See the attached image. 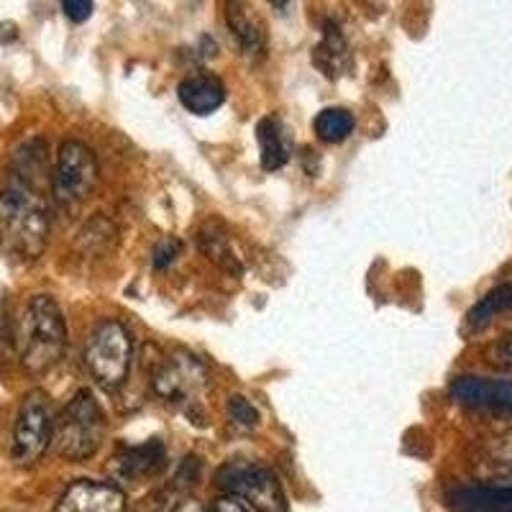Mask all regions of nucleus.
Listing matches in <instances>:
<instances>
[{
	"label": "nucleus",
	"mask_w": 512,
	"mask_h": 512,
	"mask_svg": "<svg viewBox=\"0 0 512 512\" xmlns=\"http://www.w3.org/2000/svg\"><path fill=\"white\" fill-rule=\"evenodd\" d=\"M49 208L39 187L13 180L0 192V251L18 262H36L49 241Z\"/></svg>",
	"instance_id": "nucleus-1"
},
{
	"label": "nucleus",
	"mask_w": 512,
	"mask_h": 512,
	"mask_svg": "<svg viewBox=\"0 0 512 512\" xmlns=\"http://www.w3.org/2000/svg\"><path fill=\"white\" fill-rule=\"evenodd\" d=\"M18 359L29 374L57 367L67 349V323L52 295H34L26 303L16 328Z\"/></svg>",
	"instance_id": "nucleus-2"
},
{
	"label": "nucleus",
	"mask_w": 512,
	"mask_h": 512,
	"mask_svg": "<svg viewBox=\"0 0 512 512\" xmlns=\"http://www.w3.org/2000/svg\"><path fill=\"white\" fill-rule=\"evenodd\" d=\"M149 374H152V390L164 402L175 405L180 413L190 418V423L205 425V400H208L210 382L208 369L198 356L187 351H172L162 354L157 351V359L149 361Z\"/></svg>",
	"instance_id": "nucleus-3"
},
{
	"label": "nucleus",
	"mask_w": 512,
	"mask_h": 512,
	"mask_svg": "<svg viewBox=\"0 0 512 512\" xmlns=\"http://www.w3.org/2000/svg\"><path fill=\"white\" fill-rule=\"evenodd\" d=\"M105 433H108V418L100 402L90 390H80L54 418L52 446L62 459L88 461L103 446Z\"/></svg>",
	"instance_id": "nucleus-4"
},
{
	"label": "nucleus",
	"mask_w": 512,
	"mask_h": 512,
	"mask_svg": "<svg viewBox=\"0 0 512 512\" xmlns=\"http://www.w3.org/2000/svg\"><path fill=\"white\" fill-rule=\"evenodd\" d=\"M131 354V333L118 320H100L85 341V367L105 390H118L126 382L131 372Z\"/></svg>",
	"instance_id": "nucleus-5"
},
{
	"label": "nucleus",
	"mask_w": 512,
	"mask_h": 512,
	"mask_svg": "<svg viewBox=\"0 0 512 512\" xmlns=\"http://www.w3.org/2000/svg\"><path fill=\"white\" fill-rule=\"evenodd\" d=\"M218 487L226 495L241 497L254 512H287V495L280 479L254 461H228L218 472Z\"/></svg>",
	"instance_id": "nucleus-6"
},
{
	"label": "nucleus",
	"mask_w": 512,
	"mask_h": 512,
	"mask_svg": "<svg viewBox=\"0 0 512 512\" xmlns=\"http://www.w3.org/2000/svg\"><path fill=\"white\" fill-rule=\"evenodd\" d=\"M54 410L49 395L44 390H31L21 400L16 425H13L11 459L18 466H34L52 446Z\"/></svg>",
	"instance_id": "nucleus-7"
},
{
	"label": "nucleus",
	"mask_w": 512,
	"mask_h": 512,
	"mask_svg": "<svg viewBox=\"0 0 512 512\" xmlns=\"http://www.w3.org/2000/svg\"><path fill=\"white\" fill-rule=\"evenodd\" d=\"M98 182V162L90 146L82 141H64L57 152L52 175V192L62 208H75L93 192Z\"/></svg>",
	"instance_id": "nucleus-8"
},
{
	"label": "nucleus",
	"mask_w": 512,
	"mask_h": 512,
	"mask_svg": "<svg viewBox=\"0 0 512 512\" xmlns=\"http://www.w3.org/2000/svg\"><path fill=\"white\" fill-rule=\"evenodd\" d=\"M126 507L128 502L121 487L80 479L64 489L54 512H126Z\"/></svg>",
	"instance_id": "nucleus-9"
},
{
	"label": "nucleus",
	"mask_w": 512,
	"mask_h": 512,
	"mask_svg": "<svg viewBox=\"0 0 512 512\" xmlns=\"http://www.w3.org/2000/svg\"><path fill=\"white\" fill-rule=\"evenodd\" d=\"M164 461H167V454H164L162 441L149 438L146 443L128 446L121 454L113 456L111 469L121 482H146L162 472Z\"/></svg>",
	"instance_id": "nucleus-10"
},
{
	"label": "nucleus",
	"mask_w": 512,
	"mask_h": 512,
	"mask_svg": "<svg viewBox=\"0 0 512 512\" xmlns=\"http://www.w3.org/2000/svg\"><path fill=\"white\" fill-rule=\"evenodd\" d=\"M451 395L461 405L489 410H512V377H459L451 384Z\"/></svg>",
	"instance_id": "nucleus-11"
},
{
	"label": "nucleus",
	"mask_w": 512,
	"mask_h": 512,
	"mask_svg": "<svg viewBox=\"0 0 512 512\" xmlns=\"http://www.w3.org/2000/svg\"><path fill=\"white\" fill-rule=\"evenodd\" d=\"M177 98L195 116H208V113L218 111L226 100V85L221 77L200 72V75H190L180 82Z\"/></svg>",
	"instance_id": "nucleus-12"
},
{
	"label": "nucleus",
	"mask_w": 512,
	"mask_h": 512,
	"mask_svg": "<svg viewBox=\"0 0 512 512\" xmlns=\"http://www.w3.org/2000/svg\"><path fill=\"white\" fill-rule=\"evenodd\" d=\"M226 21L233 36L246 54H259L264 49V24L256 16L249 0H226Z\"/></svg>",
	"instance_id": "nucleus-13"
},
{
	"label": "nucleus",
	"mask_w": 512,
	"mask_h": 512,
	"mask_svg": "<svg viewBox=\"0 0 512 512\" xmlns=\"http://www.w3.org/2000/svg\"><path fill=\"white\" fill-rule=\"evenodd\" d=\"M256 141H259V157L267 172H277L290 159V139L285 134V126L277 116H264L256 123Z\"/></svg>",
	"instance_id": "nucleus-14"
},
{
	"label": "nucleus",
	"mask_w": 512,
	"mask_h": 512,
	"mask_svg": "<svg viewBox=\"0 0 512 512\" xmlns=\"http://www.w3.org/2000/svg\"><path fill=\"white\" fill-rule=\"evenodd\" d=\"M354 128V113H349L346 108H323L313 121L315 136L323 144H341L354 134Z\"/></svg>",
	"instance_id": "nucleus-15"
},
{
	"label": "nucleus",
	"mask_w": 512,
	"mask_h": 512,
	"mask_svg": "<svg viewBox=\"0 0 512 512\" xmlns=\"http://www.w3.org/2000/svg\"><path fill=\"white\" fill-rule=\"evenodd\" d=\"M512 308V285H500L495 290H489L487 295L469 310V326L472 328H484L492 318H497L500 313Z\"/></svg>",
	"instance_id": "nucleus-16"
},
{
	"label": "nucleus",
	"mask_w": 512,
	"mask_h": 512,
	"mask_svg": "<svg viewBox=\"0 0 512 512\" xmlns=\"http://www.w3.org/2000/svg\"><path fill=\"white\" fill-rule=\"evenodd\" d=\"M118 239V228L113 226L108 218H93V221L85 223V228L80 231V239L77 246L85 249L88 256H100L111 249Z\"/></svg>",
	"instance_id": "nucleus-17"
},
{
	"label": "nucleus",
	"mask_w": 512,
	"mask_h": 512,
	"mask_svg": "<svg viewBox=\"0 0 512 512\" xmlns=\"http://www.w3.org/2000/svg\"><path fill=\"white\" fill-rule=\"evenodd\" d=\"M346 57H349V52H346L344 36L338 34L336 29H328L323 44L315 49V64H318L320 70L326 72L328 77H336L341 75V70L346 67L344 64Z\"/></svg>",
	"instance_id": "nucleus-18"
},
{
	"label": "nucleus",
	"mask_w": 512,
	"mask_h": 512,
	"mask_svg": "<svg viewBox=\"0 0 512 512\" xmlns=\"http://www.w3.org/2000/svg\"><path fill=\"white\" fill-rule=\"evenodd\" d=\"M482 466L492 474L510 477L512 474V431L492 438V441L482 448Z\"/></svg>",
	"instance_id": "nucleus-19"
},
{
	"label": "nucleus",
	"mask_w": 512,
	"mask_h": 512,
	"mask_svg": "<svg viewBox=\"0 0 512 512\" xmlns=\"http://www.w3.org/2000/svg\"><path fill=\"white\" fill-rule=\"evenodd\" d=\"M200 249H203L205 256H210V259H213L218 267L226 269V272H231V274L244 272V267H241V262H239V256L233 254V249L228 246V241L223 239L221 233H216V231L200 233Z\"/></svg>",
	"instance_id": "nucleus-20"
},
{
	"label": "nucleus",
	"mask_w": 512,
	"mask_h": 512,
	"mask_svg": "<svg viewBox=\"0 0 512 512\" xmlns=\"http://www.w3.org/2000/svg\"><path fill=\"white\" fill-rule=\"evenodd\" d=\"M228 415H231L233 423L244 425V428H254V425H259V418H262L259 410L244 395L228 397Z\"/></svg>",
	"instance_id": "nucleus-21"
},
{
	"label": "nucleus",
	"mask_w": 512,
	"mask_h": 512,
	"mask_svg": "<svg viewBox=\"0 0 512 512\" xmlns=\"http://www.w3.org/2000/svg\"><path fill=\"white\" fill-rule=\"evenodd\" d=\"M200 479V459H195V456H187L185 461H182V466L177 469L175 474V482H172V492H177V495H187L192 487H195V482Z\"/></svg>",
	"instance_id": "nucleus-22"
},
{
	"label": "nucleus",
	"mask_w": 512,
	"mask_h": 512,
	"mask_svg": "<svg viewBox=\"0 0 512 512\" xmlns=\"http://www.w3.org/2000/svg\"><path fill=\"white\" fill-rule=\"evenodd\" d=\"M182 244L175 239V236H162L154 246V254H152V264L154 269H167L169 264L175 262L177 256H180Z\"/></svg>",
	"instance_id": "nucleus-23"
},
{
	"label": "nucleus",
	"mask_w": 512,
	"mask_h": 512,
	"mask_svg": "<svg viewBox=\"0 0 512 512\" xmlns=\"http://www.w3.org/2000/svg\"><path fill=\"white\" fill-rule=\"evenodd\" d=\"M487 359L489 364H495V367L512 372V331L505 333L502 338H497L495 344L489 346Z\"/></svg>",
	"instance_id": "nucleus-24"
},
{
	"label": "nucleus",
	"mask_w": 512,
	"mask_h": 512,
	"mask_svg": "<svg viewBox=\"0 0 512 512\" xmlns=\"http://www.w3.org/2000/svg\"><path fill=\"white\" fill-rule=\"evenodd\" d=\"M59 3H62V11L67 13V18L75 24L88 21L90 13H93V0H59Z\"/></svg>",
	"instance_id": "nucleus-25"
},
{
	"label": "nucleus",
	"mask_w": 512,
	"mask_h": 512,
	"mask_svg": "<svg viewBox=\"0 0 512 512\" xmlns=\"http://www.w3.org/2000/svg\"><path fill=\"white\" fill-rule=\"evenodd\" d=\"M216 512H254V510H251L241 497L226 495V492H223V495L216 500Z\"/></svg>",
	"instance_id": "nucleus-26"
},
{
	"label": "nucleus",
	"mask_w": 512,
	"mask_h": 512,
	"mask_svg": "<svg viewBox=\"0 0 512 512\" xmlns=\"http://www.w3.org/2000/svg\"><path fill=\"white\" fill-rule=\"evenodd\" d=\"M172 512H205V507L198 500H182Z\"/></svg>",
	"instance_id": "nucleus-27"
},
{
	"label": "nucleus",
	"mask_w": 512,
	"mask_h": 512,
	"mask_svg": "<svg viewBox=\"0 0 512 512\" xmlns=\"http://www.w3.org/2000/svg\"><path fill=\"white\" fill-rule=\"evenodd\" d=\"M0 336H3V315H0Z\"/></svg>",
	"instance_id": "nucleus-28"
}]
</instances>
